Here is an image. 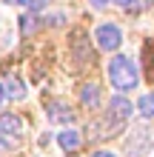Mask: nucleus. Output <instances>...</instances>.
<instances>
[{"instance_id":"nucleus-1","label":"nucleus","mask_w":154,"mask_h":157,"mask_svg":"<svg viewBox=\"0 0 154 157\" xmlns=\"http://www.w3.org/2000/svg\"><path fill=\"white\" fill-rule=\"evenodd\" d=\"M108 80H111V86L117 91H131L137 89V69H134V63L126 57V54H117V57H111V63H108Z\"/></svg>"},{"instance_id":"nucleus-2","label":"nucleus","mask_w":154,"mask_h":157,"mask_svg":"<svg viewBox=\"0 0 154 157\" xmlns=\"http://www.w3.org/2000/svg\"><path fill=\"white\" fill-rule=\"evenodd\" d=\"M94 43L100 46L103 52H114L117 46L123 43V32L117 29L114 23H100V26L94 29Z\"/></svg>"},{"instance_id":"nucleus-3","label":"nucleus","mask_w":154,"mask_h":157,"mask_svg":"<svg viewBox=\"0 0 154 157\" xmlns=\"http://www.w3.org/2000/svg\"><path fill=\"white\" fill-rule=\"evenodd\" d=\"M80 100H83V106H88V109H100V100H103L100 83H83V89H80Z\"/></svg>"},{"instance_id":"nucleus-4","label":"nucleus","mask_w":154,"mask_h":157,"mask_svg":"<svg viewBox=\"0 0 154 157\" xmlns=\"http://www.w3.org/2000/svg\"><path fill=\"white\" fill-rule=\"evenodd\" d=\"M0 134H3V137H9V134L20 137L23 134V120L17 114H3V117H0Z\"/></svg>"},{"instance_id":"nucleus-5","label":"nucleus","mask_w":154,"mask_h":157,"mask_svg":"<svg viewBox=\"0 0 154 157\" xmlns=\"http://www.w3.org/2000/svg\"><path fill=\"white\" fill-rule=\"evenodd\" d=\"M0 89H3V97H9V100H23V97H26V86H23L17 77L0 80Z\"/></svg>"},{"instance_id":"nucleus-6","label":"nucleus","mask_w":154,"mask_h":157,"mask_svg":"<svg viewBox=\"0 0 154 157\" xmlns=\"http://www.w3.org/2000/svg\"><path fill=\"white\" fill-rule=\"evenodd\" d=\"M77 114L74 109H69L66 103H49V120L51 123H71Z\"/></svg>"},{"instance_id":"nucleus-7","label":"nucleus","mask_w":154,"mask_h":157,"mask_svg":"<svg viewBox=\"0 0 154 157\" xmlns=\"http://www.w3.org/2000/svg\"><path fill=\"white\" fill-rule=\"evenodd\" d=\"M108 112H111L114 120H126V117H131L134 106H131L123 94H117V97H111V103H108Z\"/></svg>"},{"instance_id":"nucleus-8","label":"nucleus","mask_w":154,"mask_h":157,"mask_svg":"<svg viewBox=\"0 0 154 157\" xmlns=\"http://www.w3.org/2000/svg\"><path fill=\"white\" fill-rule=\"evenodd\" d=\"M57 143H60L63 151H77V149H80V134H77V128H66V132H60V134H57Z\"/></svg>"},{"instance_id":"nucleus-9","label":"nucleus","mask_w":154,"mask_h":157,"mask_svg":"<svg viewBox=\"0 0 154 157\" xmlns=\"http://www.w3.org/2000/svg\"><path fill=\"white\" fill-rule=\"evenodd\" d=\"M137 109H140V114H143V117H154V91H148V94H143V97H140Z\"/></svg>"},{"instance_id":"nucleus-10","label":"nucleus","mask_w":154,"mask_h":157,"mask_svg":"<svg viewBox=\"0 0 154 157\" xmlns=\"http://www.w3.org/2000/svg\"><path fill=\"white\" fill-rule=\"evenodd\" d=\"M143 57H146V75L154 80V40H148L143 46Z\"/></svg>"},{"instance_id":"nucleus-11","label":"nucleus","mask_w":154,"mask_h":157,"mask_svg":"<svg viewBox=\"0 0 154 157\" xmlns=\"http://www.w3.org/2000/svg\"><path fill=\"white\" fill-rule=\"evenodd\" d=\"M20 3L26 6V9H29V12L34 14V12H40V9L43 6H46V0H20Z\"/></svg>"},{"instance_id":"nucleus-12","label":"nucleus","mask_w":154,"mask_h":157,"mask_svg":"<svg viewBox=\"0 0 154 157\" xmlns=\"http://www.w3.org/2000/svg\"><path fill=\"white\" fill-rule=\"evenodd\" d=\"M88 3H92L94 9H106V6H108V0H88Z\"/></svg>"},{"instance_id":"nucleus-13","label":"nucleus","mask_w":154,"mask_h":157,"mask_svg":"<svg viewBox=\"0 0 154 157\" xmlns=\"http://www.w3.org/2000/svg\"><path fill=\"white\" fill-rule=\"evenodd\" d=\"M94 157H117L114 151H94Z\"/></svg>"},{"instance_id":"nucleus-14","label":"nucleus","mask_w":154,"mask_h":157,"mask_svg":"<svg viewBox=\"0 0 154 157\" xmlns=\"http://www.w3.org/2000/svg\"><path fill=\"white\" fill-rule=\"evenodd\" d=\"M108 3H117V6H129L131 0H108Z\"/></svg>"},{"instance_id":"nucleus-15","label":"nucleus","mask_w":154,"mask_h":157,"mask_svg":"<svg viewBox=\"0 0 154 157\" xmlns=\"http://www.w3.org/2000/svg\"><path fill=\"white\" fill-rule=\"evenodd\" d=\"M3 3H20V0H3Z\"/></svg>"},{"instance_id":"nucleus-16","label":"nucleus","mask_w":154,"mask_h":157,"mask_svg":"<svg viewBox=\"0 0 154 157\" xmlns=\"http://www.w3.org/2000/svg\"><path fill=\"white\" fill-rule=\"evenodd\" d=\"M0 106H3V89H0Z\"/></svg>"}]
</instances>
